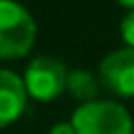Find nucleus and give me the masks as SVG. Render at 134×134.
Listing matches in <instances>:
<instances>
[{"label": "nucleus", "instance_id": "nucleus-1", "mask_svg": "<svg viewBox=\"0 0 134 134\" xmlns=\"http://www.w3.org/2000/svg\"><path fill=\"white\" fill-rule=\"evenodd\" d=\"M35 42V21L14 0H0V59H19Z\"/></svg>", "mask_w": 134, "mask_h": 134}, {"label": "nucleus", "instance_id": "nucleus-2", "mask_svg": "<svg viewBox=\"0 0 134 134\" xmlns=\"http://www.w3.org/2000/svg\"><path fill=\"white\" fill-rule=\"evenodd\" d=\"M75 134H134L132 115L115 101L82 104L71 120Z\"/></svg>", "mask_w": 134, "mask_h": 134}, {"label": "nucleus", "instance_id": "nucleus-3", "mask_svg": "<svg viewBox=\"0 0 134 134\" xmlns=\"http://www.w3.org/2000/svg\"><path fill=\"white\" fill-rule=\"evenodd\" d=\"M66 78L68 71L61 61L52 57H38L28 64L24 80L26 94L38 99V101H52L66 90Z\"/></svg>", "mask_w": 134, "mask_h": 134}, {"label": "nucleus", "instance_id": "nucleus-4", "mask_svg": "<svg viewBox=\"0 0 134 134\" xmlns=\"http://www.w3.org/2000/svg\"><path fill=\"white\" fill-rule=\"evenodd\" d=\"M101 85L118 94V97H134V49L125 47L111 52L99 66Z\"/></svg>", "mask_w": 134, "mask_h": 134}, {"label": "nucleus", "instance_id": "nucleus-5", "mask_svg": "<svg viewBox=\"0 0 134 134\" xmlns=\"http://www.w3.org/2000/svg\"><path fill=\"white\" fill-rule=\"evenodd\" d=\"M26 87L24 80L12 71H0V130L12 125L26 108Z\"/></svg>", "mask_w": 134, "mask_h": 134}, {"label": "nucleus", "instance_id": "nucleus-6", "mask_svg": "<svg viewBox=\"0 0 134 134\" xmlns=\"http://www.w3.org/2000/svg\"><path fill=\"white\" fill-rule=\"evenodd\" d=\"M66 92L82 101V104H90V101H97L99 92H101V80L94 78L90 71H82V68H75L68 73L66 78Z\"/></svg>", "mask_w": 134, "mask_h": 134}, {"label": "nucleus", "instance_id": "nucleus-7", "mask_svg": "<svg viewBox=\"0 0 134 134\" xmlns=\"http://www.w3.org/2000/svg\"><path fill=\"white\" fill-rule=\"evenodd\" d=\"M122 38H125L127 47L134 49V9L122 19Z\"/></svg>", "mask_w": 134, "mask_h": 134}, {"label": "nucleus", "instance_id": "nucleus-8", "mask_svg": "<svg viewBox=\"0 0 134 134\" xmlns=\"http://www.w3.org/2000/svg\"><path fill=\"white\" fill-rule=\"evenodd\" d=\"M49 134H75V130H73L71 122H57V125L49 130Z\"/></svg>", "mask_w": 134, "mask_h": 134}, {"label": "nucleus", "instance_id": "nucleus-9", "mask_svg": "<svg viewBox=\"0 0 134 134\" xmlns=\"http://www.w3.org/2000/svg\"><path fill=\"white\" fill-rule=\"evenodd\" d=\"M120 5H125V7H130V9H134V0H118Z\"/></svg>", "mask_w": 134, "mask_h": 134}]
</instances>
